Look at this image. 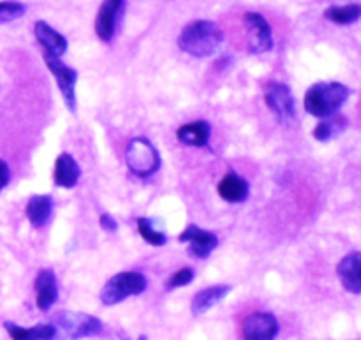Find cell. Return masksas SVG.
I'll list each match as a JSON object with an SVG mask.
<instances>
[{
  "instance_id": "4",
  "label": "cell",
  "mask_w": 361,
  "mask_h": 340,
  "mask_svg": "<svg viewBox=\"0 0 361 340\" xmlns=\"http://www.w3.org/2000/svg\"><path fill=\"white\" fill-rule=\"evenodd\" d=\"M147 289V277L140 272H120L113 275L101 289V302L113 307L130 296H137Z\"/></svg>"
},
{
  "instance_id": "23",
  "label": "cell",
  "mask_w": 361,
  "mask_h": 340,
  "mask_svg": "<svg viewBox=\"0 0 361 340\" xmlns=\"http://www.w3.org/2000/svg\"><path fill=\"white\" fill-rule=\"evenodd\" d=\"M136 226L137 231H140L141 238L145 240L147 243L154 247H161L168 242V236L157 228V222L154 219H147V217H140L136 219Z\"/></svg>"
},
{
  "instance_id": "9",
  "label": "cell",
  "mask_w": 361,
  "mask_h": 340,
  "mask_svg": "<svg viewBox=\"0 0 361 340\" xmlns=\"http://www.w3.org/2000/svg\"><path fill=\"white\" fill-rule=\"evenodd\" d=\"M178 242L189 243V254L197 260H207L219 245V236L215 233L201 229L200 226L189 224L178 235Z\"/></svg>"
},
{
  "instance_id": "25",
  "label": "cell",
  "mask_w": 361,
  "mask_h": 340,
  "mask_svg": "<svg viewBox=\"0 0 361 340\" xmlns=\"http://www.w3.org/2000/svg\"><path fill=\"white\" fill-rule=\"evenodd\" d=\"M192 279L194 270H190V268H180L178 272H175V274L169 277L168 289H178L183 288V286H189L190 282H192Z\"/></svg>"
},
{
  "instance_id": "22",
  "label": "cell",
  "mask_w": 361,
  "mask_h": 340,
  "mask_svg": "<svg viewBox=\"0 0 361 340\" xmlns=\"http://www.w3.org/2000/svg\"><path fill=\"white\" fill-rule=\"evenodd\" d=\"M324 18L337 25H351L361 18L360 4H348V6H331L324 11Z\"/></svg>"
},
{
  "instance_id": "11",
  "label": "cell",
  "mask_w": 361,
  "mask_h": 340,
  "mask_svg": "<svg viewBox=\"0 0 361 340\" xmlns=\"http://www.w3.org/2000/svg\"><path fill=\"white\" fill-rule=\"evenodd\" d=\"M123 6H126V0H102L97 18H95V34L102 42H109L115 37Z\"/></svg>"
},
{
  "instance_id": "19",
  "label": "cell",
  "mask_w": 361,
  "mask_h": 340,
  "mask_svg": "<svg viewBox=\"0 0 361 340\" xmlns=\"http://www.w3.org/2000/svg\"><path fill=\"white\" fill-rule=\"evenodd\" d=\"M4 328L11 340H56L59 337V332L53 324H35V327L23 328L20 324L6 321Z\"/></svg>"
},
{
  "instance_id": "24",
  "label": "cell",
  "mask_w": 361,
  "mask_h": 340,
  "mask_svg": "<svg viewBox=\"0 0 361 340\" xmlns=\"http://www.w3.org/2000/svg\"><path fill=\"white\" fill-rule=\"evenodd\" d=\"M25 13H27V7L18 0H2L0 2V23H9V21L18 20Z\"/></svg>"
},
{
  "instance_id": "20",
  "label": "cell",
  "mask_w": 361,
  "mask_h": 340,
  "mask_svg": "<svg viewBox=\"0 0 361 340\" xmlns=\"http://www.w3.org/2000/svg\"><path fill=\"white\" fill-rule=\"evenodd\" d=\"M25 214L34 228H42L48 224L53 215V198L48 194H34L28 200Z\"/></svg>"
},
{
  "instance_id": "12",
  "label": "cell",
  "mask_w": 361,
  "mask_h": 340,
  "mask_svg": "<svg viewBox=\"0 0 361 340\" xmlns=\"http://www.w3.org/2000/svg\"><path fill=\"white\" fill-rule=\"evenodd\" d=\"M35 289V305L42 312H48L59 300V284H56L55 272L44 268L35 275L34 281Z\"/></svg>"
},
{
  "instance_id": "3",
  "label": "cell",
  "mask_w": 361,
  "mask_h": 340,
  "mask_svg": "<svg viewBox=\"0 0 361 340\" xmlns=\"http://www.w3.org/2000/svg\"><path fill=\"white\" fill-rule=\"evenodd\" d=\"M126 164L133 175L150 178L161 168V155L148 138L136 136L127 143Z\"/></svg>"
},
{
  "instance_id": "26",
  "label": "cell",
  "mask_w": 361,
  "mask_h": 340,
  "mask_svg": "<svg viewBox=\"0 0 361 340\" xmlns=\"http://www.w3.org/2000/svg\"><path fill=\"white\" fill-rule=\"evenodd\" d=\"M99 224H101V228L104 229L106 233H115L116 229H118V222H116V219L109 214H102L101 217H99Z\"/></svg>"
},
{
  "instance_id": "14",
  "label": "cell",
  "mask_w": 361,
  "mask_h": 340,
  "mask_svg": "<svg viewBox=\"0 0 361 340\" xmlns=\"http://www.w3.org/2000/svg\"><path fill=\"white\" fill-rule=\"evenodd\" d=\"M337 274L345 291L361 295V253H351L337 265Z\"/></svg>"
},
{
  "instance_id": "10",
  "label": "cell",
  "mask_w": 361,
  "mask_h": 340,
  "mask_svg": "<svg viewBox=\"0 0 361 340\" xmlns=\"http://www.w3.org/2000/svg\"><path fill=\"white\" fill-rule=\"evenodd\" d=\"M279 321L271 312H252L242 323L243 340H275Z\"/></svg>"
},
{
  "instance_id": "8",
  "label": "cell",
  "mask_w": 361,
  "mask_h": 340,
  "mask_svg": "<svg viewBox=\"0 0 361 340\" xmlns=\"http://www.w3.org/2000/svg\"><path fill=\"white\" fill-rule=\"evenodd\" d=\"M247 28V37H249V49L256 55L268 53L274 48V35H271V27L267 18L259 13H245L243 16Z\"/></svg>"
},
{
  "instance_id": "17",
  "label": "cell",
  "mask_w": 361,
  "mask_h": 340,
  "mask_svg": "<svg viewBox=\"0 0 361 340\" xmlns=\"http://www.w3.org/2000/svg\"><path fill=\"white\" fill-rule=\"evenodd\" d=\"M217 193L228 203H243L249 198V182L236 171H228L219 182Z\"/></svg>"
},
{
  "instance_id": "13",
  "label": "cell",
  "mask_w": 361,
  "mask_h": 340,
  "mask_svg": "<svg viewBox=\"0 0 361 340\" xmlns=\"http://www.w3.org/2000/svg\"><path fill=\"white\" fill-rule=\"evenodd\" d=\"M34 35L39 44L42 46V49H44V55L60 59L67 51V39L60 32H56L55 28L49 27L46 21H35Z\"/></svg>"
},
{
  "instance_id": "7",
  "label": "cell",
  "mask_w": 361,
  "mask_h": 340,
  "mask_svg": "<svg viewBox=\"0 0 361 340\" xmlns=\"http://www.w3.org/2000/svg\"><path fill=\"white\" fill-rule=\"evenodd\" d=\"M264 101L281 122L288 123L289 120L295 119V97L291 94V88L282 81H270L267 85Z\"/></svg>"
},
{
  "instance_id": "21",
  "label": "cell",
  "mask_w": 361,
  "mask_h": 340,
  "mask_svg": "<svg viewBox=\"0 0 361 340\" xmlns=\"http://www.w3.org/2000/svg\"><path fill=\"white\" fill-rule=\"evenodd\" d=\"M345 127H348V119L341 115H334L321 120V122L314 127L312 134L317 141H330L334 140V138H337L341 133H344Z\"/></svg>"
},
{
  "instance_id": "15",
  "label": "cell",
  "mask_w": 361,
  "mask_h": 340,
  "mask_svg": "<svg viewBox=\"0 0 361 340\" xmlns=\"http://www.w3.org/2000/svg\"><path fill=\"white\" fill-rule=\"evenodd\" d=\"M231 293V286L228 284H217L210 286V288H204L201 291H197L192 296V302H190V312L192 316H203L204 312H208L210 309H214L217 303H221L226 296Z\"/></svg>"
},
{
  "instance_id": "27",
  "label": "cell",
  "mask_w": 361,
  "mask_h": 340,
  "mask_svg": "<svg viewBox=\"0 0 361 340\" xmlns=\"http://www.w3.org/2000/svg\"><path fill=\"white\" fill-rule=\"evenodd\" d=\"M11 180V171H9V166H7L6 161L0 159V190L9 183Z\"/></svg>"
},
{
  "instance_id": "6",
  "label": "cell",
  "mask_w": 361,
  "mask_h": 340,
  "mask_svg": "<svg viewBox=\"0 0 361 340\" xmlns=\"http://www.w3.org/2000/svg\"><path fill=\"white\" fill-rule=\"evenodd\" d=\"M46 67L53 78L56 80V87H59L60 94H62L63 104L67 106L69 111H76V81H78V71L63 63L62 60L56 56L44 55Z\"/></svg>"
},
{
  "instance_id": "5",
  "label": "cell",
  "mask_w": 361,
  "mask_h": 340,
  "mask_svg": "<svg viewBox=\"0 0 361 340\" xmlns=\"http://www.w3.org/2000/svg\"><path fill=\"white\" fill-rule=\"evenodd\" d=\"M53 327L67 340L95 337L102 332V323L97 317L85 312H73V310H63V312L56 314Z\"/></svg>"
},
{
  "instance_id": "1",
  "label": "cell",
  "mask_w": 361,
  "mask_h": 340,
  "mask_svg": "<svg viewBox=\"0 0 361 340\" xmlns=\"http://www.w3.org/2000/svg\"><path fill=\"white\" fill-rule=\"evenodd\" d=\"M224 42V34L217 23L208 20L190 21L178 35V48L196 59L215 55Z\"/></svg>"
},
{
  "instance_id": "16",
  "label": "cell",
  "mask_w": 361,
  "mask_h": 340,
  "mask_svg": "<svg viewBox=\"0 0 361 340\" xmlns=\"http://www.w3.org/2000/svg\"><path fill=\"white\" fill-rule=\"evenodd\" d=\"M81 176V169L78 166L76 159L71 154H60L55 161L53 168V182L56 187L62 189H73L78 186Z\"/></svg>"
},
{
  "instance_id": "18",
  "label": "cell",
  "mask_w": 361,
  "mask_h": 340,
  "mask_svg": "<svg viewBox=\"0 0 361 340\" xmlns=\"http://www.w3.org/2000/svg\"><path fill=\"white\" fill-rule=\"evenodd\" d=\"M212 127L207 120H196V122L185 123L176 130V140L187 147L204 148L210 143Z\"/></svg>"
},
{
  "instance_id": "2",
  "label": "cell",
  "mask_w": 361,
  "mask_h": 340,
  "mask_svg": "<svg viewBox=\"0 0 361 340\" xmlns=\"http://www.w3.org/2000/svg\"><path fill=\"white\" fill-rule=\"evenodd\" d=\"M349 94L351 90L338 81H319L305 92L303 106L309 115L323 120L337 115L338 109L349 99Z\"/></svg>"
}]
</instances>
